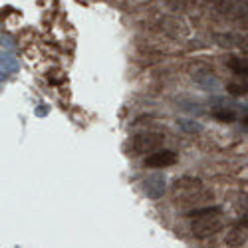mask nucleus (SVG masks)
I'll use <instances>...</instances> for the list:
<instances>
[{"mask_svg":"<svg viewBox=\"0 0 248 248\" xmlns=\"http://www.w3.org/2000/svg\"><path fill=\"white\" fill-rule=\"evenodd\" d=\"M171 193H173V197L179 204L195 206V209H199L204 201L213 199V193L204 189L202 181L197 179V177H191V175L175 179V183L171 185Z\"/></svg>","mask_w":248,"mask_h":248,"instance_id":"nucleus-1","label":"nucleus"},{"mask_svg":"<svg viewBox=\"0 0 248 248\" xmlns=\"http://www.w3.org/2000/svg\"><path fill=\"white\" fill-rule=\"evenodd\" d=\"M165 137L161 133H153V131H145V133H137L129 139L127 149L129 155L137 157V155H145V153H155L163 147Z\"/></svg>","mask_w":248,"mask_h":248,"instance_id":"nucleus-2","label":"nucleus"},{"mask_svg":"<svg viewBox=\"0 0 248 248\" xmlns=\"http://www.w3.org/2000/svg\"><path fill=\"white\" fill-rule=\"evenodd\" d=\"M222 213L217 215H206V217H193L189 218V231L195 238H209L215 236L222 229Z\"/></svg>","mask_w":248,"mask_h":248,"instance_id":"nucleus-3","label":"nucleus"},{"mask_svg":"<svg viewBox=\"0 0 248 248\" xmlns=\"http://www.w3.org/2000/svg\"><path fill=\"white\" fill-rule=\"evenodd\" d=\"M246 240H248V217H242L226 231L224 244L231 248H240L242 244H246Z\"/></svg>","mask_w":248,"mask_h":248,"instance_id":"nucleus-4","label":"nucleus"},{"mask_svg":"<svg viewBox=\"0 0 248 248\" xmlns=\"http://www.w3.org/2000/svg\"><path fill=\"white\" fill-rule=\"evenodd\" d=\"M175 163H177V153L169 149H159L149 157H145V167H151V169H165Z\"/></svg>","mask_w":248,"mask_h":248,"instance_id":"nucleus-5","label":"nucleus"},{"mask_svg":"<svg viewBox=\"0 0 248 248\" xmlns=\"http://www.w3.org/2000/svg\"><path fill=\"white\" fill-rule=\"evenodd\" d=\"M229 68L232 70L234 76H238V78H242L244 81H248V58L231 56V60H229Z\"/></svg>","mask_w":248,"mask_h":248,"instance_id":"nucleus-6","label":"nucleus"},{"mask_svg":"<svg viewBox=\"0 0 248 248\" xmlns=\"http://www.w3.org/2000/svg\"><path fill=\"white\" fill-rule=\"evenodd\" d=\"M226 92L236 97L248 95V81H229V84H226Z\"/></svg>","mask_w":248,"mask_h":248,"instance_id":"nucleus-7","label":"nucleus"},{"mask_svg":"<svg viewBox=\"0 0 248 248\" xmlns=\"http://www.w3.org/2000/svg\"><path fill=\"white\" fill-rule=\"evenodd\" d=\"M213 115H215L220 123H232L234 117H236V113H234L232 109H226V108H217V109H213Z\"/></svg>","mask_w":248,"mask_h":248,"instance_id":"nucleus-8","label":"nucleus"},{"mask_svg":"<svg viewBox=\"0 0 248 248\" xmlns=\"http://www.w3.org/2000/svg\"><path fill=\"white\" fill-rule=\"evenodd\" d=\"M238 206H240V211H242V215H244V217H248V195L240 199Z\"/></svg>","mask_w":248,"mask_h":248,"instance_id":"nucleus-9","label":"nucleus"}]
</instances>
